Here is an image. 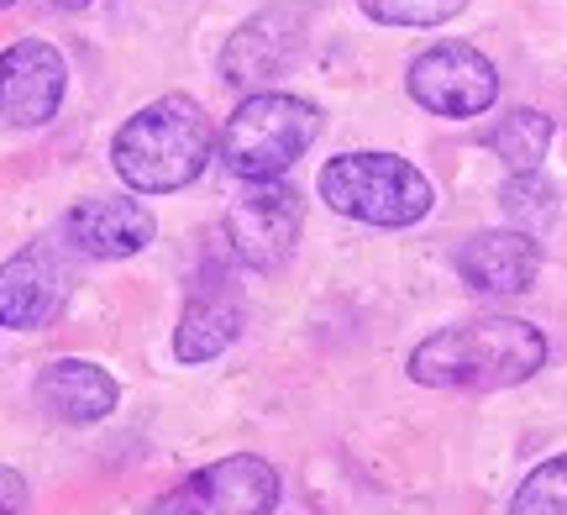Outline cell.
I'll list each match as a JSON object with an SVG mask.
<instances>
[{"instance_id":"12","label":"cell","mask_w":567,"mask_h":515,"mask_svg":"<svg viewBox=\"0 0 567 515\" xmlns=\"http://www.w3.org/2000/svg\"><path fill=\"white\" fill-rule=\"evenodd\" d=\"M457 274L478 295H526L542 274V243L526 227L509 231H478L457 253Z\"/></svg>"},{"instance_id":"10","label":"cell","mask_w":567,"mask_h":515,"mask_svg":"<svg viewBox=\"0 0 567 515\" xmlns=\"http://www.w3.org/2000/svg\"><path fill=\"white\" fill-rule=\"evenodd\" d=\"M69 300V264L53 243H32L0 264V327L42 331Z\"/></svg>"},{"instance_id":"4","label":"cell","mask_w":567,"mask_h":515,"mask_svg":"<svg viewBox=\"0 0 567 515\" xmlns=\"http://www.w3.org/2000/svg\"><path fill=\"white\" fill-rule=\"evenodd\" d=\"M321 132V111L284 90H252L221 132V158L237 179H279Z\"/></svg>"},{"instance_id":"5","label":"cell","mask_w":567,"mask_h":515,"mask_svg":"<svg viewBox=\"0 0 567 515\" xmlns=\"http://www.w3.org/2000/svg\"><path fill=\"white\" fill-rule=\"evenodd\" d=\"M310 0H274L258 17H247L221 48V80L237 90H264L305 53L310 38Z\"/></svg>"},{"instance_id":"1","label":"cell","mask_w":567,"mask_h":515,"mask_svg":"<svg viewBox=\"0 0 567 515\" xmlns=\"http://www.w3.org/2000/svg\"><path fill=\"white\" fill-rule=\"evenodd\" d=\"M547 363V337L515 316H478L425 337L410 352V379L425 390H509Z\"/></svg>"},{"instance_id":"2","label":"cell","mask_w":567,"mask_h":515,"mask_svg":"<svg viewBox=\"0 0 567 515\" xmlns=\"http://www.w3.org/2000/svg\"><path fill=\"white\" fill-rule=\"evenodd\" d=\"M210 147H216V132H210L205 105L189 95H163L116 126L111 164L137 195H174L205 174Z\"/></svg>"},{"instance_id":"3","label":"cell","mask_w":567,"mask_h":515,"mask_svg":"<svg viewBox=\"0 0 567 515\" xmlns=\"http://www.w3.org/2000/svg\"><path fill=\"white\" fill-rule=\"evenodd\" d=\"M321 200L363 227H415L436 206V189L394 153H342L321 168Z\"/></svg>"},{"instance_id":"21","label":"cell","mask_w":567,"mask_h":515,"mask_svg":"<svg viewBox=\"0 0 567 515\" xmlns=\"http://www.w3.org/2000/svg\"><path fill=\"white\" fill-rule=\"evenodd\" d=\"M6 6H17V0H0V11H6Z\"/></svg>"},{"instance_id":"20","label":"cell","mask_w":567,"mask_h":515,"mask_svg":"<svg viewBox=\"0 0 567 515\" xmlns=\"http://www.w3.org/2000/svg\"><path fill=\"white\" fill-rule=\"evenodd\" d=\"M48 6H59V11H84L90 0H48Z\"/></svg>"},{"instance_id":"17","label":"cell","mask_w":567,"mask_h":515,"mask_svg":"<svg viewBox=\"0 0 567 515\" xmlns=\"http://www.w3.org/2000/svg\"><path fill=\"white\" fill-rule=\"evenodd\" d=\"M515 515H567V453L542 463L509 499Z\"/></svg>"},{"instance_id":"11","label":"cell","mask_w":567,"mask_h":515,"mask_svg":"<svg viewBox=\"0 0 567 515\" xmlns=\"http://www.w3.org/2000/svg\"><path fill=\"white\" fill-rule=\"evenodd\" d=\"M153 210L142 200H80L63 216V248H74L80 258H137L153 243Z\"/></svg>"},{"instance_id":"7","label":"cell","mask_w":567,"mask_h":515,"mask_svg":"<svg viewBox=\"0 0 567 515\" xmlns=\"http://www.w3.org/2000/svg\"><path fill=\"white\" fill-rule=\"evenodd\" d=\"M305 227V206L300 195L279 179H252L243 200H231L226 210V243L237 253V264L258 268V274H274V268L295 253Z\"/></svg>"},{"instance_id":"8","label":"cell","mask_w":567,"mask_h":515,"mask_svg":"<svg viewBox=\"0 0 567 515\" xmlns=\"http://www.w3.org/2000/svg\"><path fill=\"white\" fill-rule=\"evenodd\" d=\"M279 505V474L268 468L264 457H221L200 474H189L163 495L153 511L158 515H264Z\"/></svg>"},{"instance_id":"6","label":"cell","mask_w":567,"mask_h":515,"mask_svg":"<svg viewBox=\"0 0 567 515\" xmlns=\"http://www.w3.org/2000/svg\"><path fill=\"white\" fill-rule=\"evenodd\" d=\"M410 101L425 105L431 116L446 122H467V116H484L488 105L499 101V69L467 48V42H436L425 48L421 59L410 63Z\"/></svg>"},{"instance_id":"16","label":"cell","mask_w":567,"mask_h":515,"mask_svg":"<svg viewBox=\"0 0 567 515\" xmlns=\"http://www.w3.org/2000/svg\"><path fill=\"white\" fill-rule=\"evenodd\" d=\"M499 206H505V216L515 227L542 231V227H551V216H557V189L542 179V168H515L505 195H499Z\"/></svg>"},{"instance_id":"18","label":"cell","mask_w":567,"mask_h":515,"mask_svg":"<svg viewBox=\"0 0 567 515\" xmlns=\"http://www.w3.org/2000/svg\"><path fill=\"white\" fill-rule=\"evenodd\" d=\"M358 6L368 11V21H384V27H442L467 0H358Z\"/></svg>"},{"instance_id":"13","label":"cell","mask_w":567,"mask_h":515,"mask_svg":"<svg viewBox=\"0 0 567 515\" xmlns=\"http://www.w3.org/2000/svg\"><path fill=\"white\" fill-rule=\"evenodd\" d=\"M38 405L53 421L63 426H95L105 415L116 411V400H122V384L101 369V363H90V358H53L48 369L38 373Z\"/></svg>"},{"instance_id":"9","label":"cell","mask_w":567,"mask_h":515,"mask_svg":"<svg viewBox=\"0 0 567 515\" xmlns=\"http://www.w3.org/2000/svg\"><path fill=\"white\" fill-rule=\"evenodd\" d=\"M69 95V63L53 42L21 38L0 53V122L38 132L59 116Z\"/></svg>"},{"instance_id":"14","label":"cell","mask_w":567,"mask_h":515,"mask_svg":"<svg viewBox=\"0 0 567 515\" xmlns=\"http://www.w3.org/2000/svg\"><path fill=\"white\" fill-rule=\"evenodd\" d=\"M243 337V300L226 279H210L189 295L179 327H174V358L179 363H210Z\"/></svg>"},{"instance_id":"15","label":"cell","mask_w":567,"mask_h":515,"mask_svg":"<svg viewBox=\"0 0 567 515\" xmlns=\"http://www.w3.org/2000/svg\"><path fill=\"white\" fill-rule=\"evenodd\" d=\"M488 147L509 168H542V158H547V147H551V116H542V111H509L505 122L494 126Z\"/></svg>"},{"instance_id":"19","label":"cell","mask_w":567,"mask_h":515,"mask_svg":"<svg viewBox=\"0 0 567 515\" xmlns=\"http://www.w3.org/2000/svg\"><path fill=\"white\" fill-rule=\"evenodd\" d=\"M32 505V490H27V478L17 468H0V515H17Z\"/></svg>"}]
</instances>
